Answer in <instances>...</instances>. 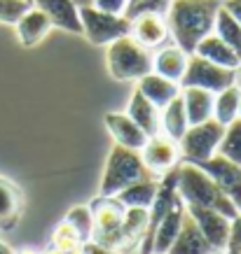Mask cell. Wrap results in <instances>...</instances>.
Listing matches in <instances>:
<instances>
[{
    "mask_svg": "<svg viewBox=\"0 0 241 254\" xmlns=\"http://www.w3.org/2000/svg\"><path fill=\"white\" fill-rule=\"evenodd\" d=\"M220 5V0H171L166 26L176 40V47H180L187 56L195 54L197 45L213 33Z\"/></svg>",
    "mask_w": 241,
    "mask_h": 254,
    "instance_id": "obj_1",
    "label": "cell"
},
{
    "mask_svg": "<svg viewBox=\"0 0 241 254\" xmlns=\"http://www.w3.org/2000/svg\"><path fill=\"white\" fill-rule=\"evenodd\" d=\"M178 196L185 205H199V208L216 210V212L230 217V219L239 215V210L234 208L232 200L220 191L218 185L202 168H197L192 163L178 166Z\"/></svg>",
    "mask_w": 241,
    "mask_h": 254,
    "instance_id": "obj_2",
    "label": "cell"
},
{
    "mask_svg": "<svg viewBox=\"0 0 241 254\" xmlns=\"http://www.w3.org/2000/svg\"><path fill=\"white\" fill-rule=\"evenodd\" d=\"M143 180H159L145 168V163L140 159V152L126 149L122 145H115L110 149L108 163L101 177V196H117L133 182Z\"/></svg>",
    "mask_w": 241,
    "mask_h": 254,
    "instance_id": "obj_3",
    "label": "cell"
},
{
    "mask_svg": "<svg viewBox=\"0 0 241 254\" xmlns=\"http://www.w3.org/2000/svg\"><path fill=\"white\" fill-rule=\"evenodd\" d=\"M108 70L120 82H138L143 75L152 72V54L150 49L138 45L131 35L115 40L108 45Z\"/></svg>",
    "mask_w": 241,
    "mask_h": 254,
    "instance_id": "obj_4",
    "label": "cell"
},
{
    "mask_svg": "<svg viewBox=\"0 0 241 254\" xmlns=\"http://www.w3.org/2000/svg\"><path fill=\"white\" fill-rule=\"evenodd\" d=\"M92 217H94V233L92 240L103 247L115 250L117 254L122 252V222H124L126 208L115 198V196H96L92 200Z\"/></svg>",
    "mask_w": 241,
    "mask_h": 254,
    "instance_id": "obj_5",
    "label": "cell"
},
{
    "mask_svg": "<svg viewBox=\"0 0 241 254\" xmlns=\"http://www.w3.org/2000/svg\"><path fill=\"white\" fill-rule=\"evenodd\" d=\"M223 133H225V126L218 124L216 119L202 122V124H197V126H187V131L178 140L180 142L178 152L183 156V161L192 163V166H199L202 161L211 159V156L218 152Z\"/></svg>",
    "mask_w": 241,
    "mask_h": 254,
    "instance_id": "obj_6",
    "label": "cell"
},
{
    "mask_svg": "<svg viewBox=\"0 0 241 254\" xmlns=\"http://www.w3.org/2000/svg\"><path fill=\"white\" fill-rule=\"evenodd\" d=\"M80 23H82V35L92 45H101V47L131 33V19H126L124 14L101 12L94 5L80 7Z\"/></svg>",
    "mask_w": 241,
    "mask_h": 254,
    "instance_id": "obj_7",
    "label": "cell"
},
{
    "mask_svg": "<svg viewBox=\"0 0 241 254\" xmlns=\"http://www.w3.org/2000/svg\"><path fill=\"white\" fill-rule=\"evenodd\" d=\"M232 84H237V70L220 68V65L206 61L202 56L190 54L185 75L180 79V89L197 86V89H206L211 93H220L223 89H227Z\"/></svg>",
    "mask_w": 241,
    "mask_h": 254,
    "instance_id": "obj_8",
    "label": "cell"
},
{
    "mask_svg": "<svg viewBox=\"0 0 241 254\" xmlns=\"http://www.w3.org/2000/svg\"><path fill=\"white\" fill-rule=\"evenodd\" d=\"M197 168H202L206 175L218 185V189L234 203V208L241 212V166L227 161L225 156L213 154L211 159L202 161Z\"/></svg>",
    "mask_w": 241,
    "mask_h": 254,
    "instance_id": "obj_9",
    "label": "cell"
},
{
    "mask_svg": "<svg viewBox=\"0 0 241 254\" xmlns=\"http://www.w3.org/2000/svg\"><path fill=\"white\" fill-rule=\"evenodd\" d=\"M140 159L145 163V168L152 173L155 177H162L164 173H169L171 168L178 166L180 152H178V142L169 140L166 135L157 133L152 138H148V142L140 149Z\"/></svg>",
    "mask_w": 241,
    "mask_h": 254,
    "instance_id": "obj_10",
    "label": "cell"
},
{
    "mask_svg": "<svg viewBox=\"0 0 241 254\" xmlns=\"http://www.w3.org/2000/svg\"><path fill=\"white\" fill-rule=\"evenodd\" d=\"M187 215L195 219V224L199 226V231L204 233V238L209 240V245L216 252H225L227 238H230V217L220 215L216 210L199 208V205H185Z\"/></svg>",
    "mask_w": 241,
    "mask_h": 254,
    "instance_id": "obj_11",
    "label": "cell"
},
{
    "mask_svg": "<svg viewBox=\"0 0 241 254\" xmlns=\"http://www.w3.org/2000/svg\"><path fill=\"white\" fill-rule=\"evenodd\" d=\"M33 7L45 12L52 26L63 28L68 33H75V35H82L80 7L73 0H33Z\"/></svg>",
    "mask_w": 241,
    "mask_h": 254,
    "instance_id": "obj_12",
    "label": "cell"
},
{
    "mask_svg": "<svg viewBox=\"0 0 241 254\" xmlns=\"http://www.w3.org/2000/svg\"><path fill=\"white\" fill-rule=\"evenodd\" d=\"M138 45L145 49H155L164 45V40L169 38V26H166V16L159 14H138L131 19V33H129Z\"/></svg>",
    "mask_w": 241,
    "mask_h": 254,
    "instance_id": "obj_13",
    "label": "cell"
},
{
    "mask_svg": "<svg viewBox=\"0 0 241 254\" xmlns=\"http://www.w3.org/2000/svg\"><path fill=\"white\" fill-rule=\"evenodd\" d=\"M126 115L148 138L162 133V110L155 108L140 91H133L131 100H129V108H126Z\"/></svg>",
    "mask_w": 241,
    "mask_h": 254,
    "instance_id": "obj_14",
    "label": "cell"
},
{
    "mask_svg": "<svg viewBox=\"0 0 241 254\" xmlns=\"http://www.w3.org/2000/svg\"><path fill=\"white\" fill-rule=\"evenodd\" d=\"M106 126H108L110 135L115 138L117 145L126 147V149L140 152L143 145L148 142V135L140 131L138 126L129 119V115H124V112H108L106 115Z\"/></svg>",
    "mask_w": 241,
    "mask_h": 254,
    "instance_id": "obj_15",
    "label": "cell"
},
{
    "mask_svg": "<svg viewBox=\"0 0 241 254\" xmlns=\"http://www.w3.org/2000/svg\"><path fill=\"white\" fill-rule=\"evenodd\" d=\"M211 252H216V250L209 245V240L204 238V233L199 231V226L195 224V219L187 215V210H185L180 231L166 254H211Z\"/></svg>",
    "mask_w": 241,
    "mask_h": 254,
    "instance_id": "obj_16",
    "label": "cell"
},
{
    "mask_svg": "<svg viewBox=\"0 0 241 254\" xmlns=\"http://www.w3.org/2000/svg\"><path fill=\"white\" fill-rule=\"evenodd\" d=\"M136 91L143 93L155 108L164 110L180 93V86L176 84V82H171V79L157 75V72H148V75H143V77L138 79Z\"/></svg>",
    "mask_w": 241,
    "mask_h": 254,
    "instance_id": "obj_17",
    "label": "cell"
},
{
    "mask_svg": "<svg viewBox=\"0 0 241 254\" xmlns=\"http://www.w3.org/2000/svg\"><path fill=\"white\" fill-rule=\"evenodd\" d=\"M21 210H23L21 189L12 180L0 175V229L2 231L14 229L19 217H21Z\"/></svg>",
    "mask_w": 241,
    "mask_h": 254,
    "instance_id": "obj_18",
    "label": "cell"
},
{
    "mask_svg": "<svg viewBox=\"0 0 241 254\" xmlns=\"http://www.w3.org/2000/svg\"><path fill=\"white\" fill-rule=\"evenodd\" d=\"M183 217H185V203L183 200H176V205H173L166 217H164L159 226H157L155 236H152V247H150V254H166L169 252V247L171 243L176 240L180 231V224H183Z\"/></svg>",
    "mask_w": 241,
    "mask_h": 254,
    "instance_id": "obj_19",
    "label": "cell"
},
{
    "mask_svg": "<svg viewBox=\"0 0 241 254\" xmlns=\"http://www.w3.org/2000/svg\"><path fill=\"white\" fill-rule=\"evenodd\" d=\"M14 26H16L19 42H21L23 47H35L38 42H42L45 35L49 33V28H52V23H49L45 12H40V9L33 7V5L19 16V21H16Z\"/></svg>",
    "mask_w": 241,
    "mask_h": 254,
    "instance_id": "obj_20",
    "label": "cell"
},
{
    "mask_svg": "<svg viewBox=\"0 0 241 254\" xmlns=\"http://www.w3.org/2000/svg\"><path fill=\"white\" fill-rule=\"evenodd\" d=\"M180 98H183V105H185L190 126L213 119V98H216V93L206 91V89H197V86H187V89L180 91Z\"/></svg>",
    "mask_w": 241,
    "mask_h": 254,
    "instance_id": "obj_21",
    "label": "cell"
},
{
    "mask_svg": "<svg viewBox=\"0 0 241 254\" xmlns=\"http://www.w3.org/2000/svg\"><path fill=\"white\" fill-rule=\"evenodd\" d=\"M187 59L190 56L180 47H164L152 56V72L171 79V82H176L180 86V79H183L187 68Z\"/></svg>",
    "mask_w": 241,
    "mask_h": 254,
    "instance_id": "obj_22",
    "label": "cell"
},
{
    "mask_svg": "<svg viewBox=\"0 0 241 254\" xmlns=\"http://www.w3.org/2000/svg\"><path fill=\"white\" fill-rule=\"evenodd\" d=\"M195 54L202 56V59H206V61H211V63H216V65H220V68L239 70V65H241L239 56L234 54L232 49H230V47H227L225 42L216 35V33L206 35V38L197 45Z\"/></svg>",
    "mask_w": 241,
    "mask_h": 254,
    "instance_id": "obj_23",
    "label": "cell"
},
{
    "mask_svg": "<svg viewBox=\"0 0 241 254\" xmlns=\"http://www.w3.org/2000/svg\"><path fill=\"white\" fill-rule=\"evenodd\" d=\"M148 229V210L143 208H126L124 222H122V252H129L136 245H140V240L145 236Z\"/></svg>",
    "mask_w": 241,
    "mask_h": 254,
    "instance_id": "obj_24",
    "label": "cell"
},
{
    "mask_svg": "<svg viewBox=\"0 0 241 254\" xmlns=\"http://www.w3.org/2000/svg\"><path fill=\"white\" fill-rule=\"evenodd\" d=\"M187 126H190V122H187L185 105H183V98H180V93H178L162 110V135H166L173 142H178L183 138V133L187 131Z\"/></svg>",
    "mask_w": 241,
    "mask_h": 254,
    "instance_id": "obj_25",
    "label": "cell"
},
{
    "mask_svg": "<svg viewBox=\"0 0 241 254\" xmlns=\"http://www.w3.org/2000/svg\"><path fill=\"white\" fill-rule=\"evenodd\" d=\"M157 187H159V180H143V182H133L126 189L117 193L115 198L124 205V208H143L148 210L155 200Z\"/></svg>",
    "mask_w": 241,
    "mask_h": 254,
    "instance_id": "obj_26",
    "label": "cell"
},
{
    "mask_svg": "<svg viewBox=\"0 0 241 254\" xmlns=\"http://www.w3.org/2000/svg\"><path fill=\"white\" fill-rule=\"evenodd\" d=\"M239 96H241L239 84H232L223 89L220 93H216V98H213V119L223 124V126L232 124L239 117Z\"/></svg>",
    "mask_w": 241,
    "mask_h": 254,
    "instance_id": "obj_27",
    "label": "cell"
},
{
    "mask_svg": "<svg viewBox=\"0 0 241 254\" xmlns=\"http://www.w3.org/2000/svg\"><path fill=\"white\" fill-rule=\"evenodd\" d=\"M213 33H216V35H218V38L223 40L230 49H232L234 54L239 56V61H241V26L234 21L232 16L227 14L225 9H223V5H220L218 16H216Z\"/></svg>",
    "mask_w": 241,
    "mask_h": 254,
    "instance_id": "obj_28",
    "label": "cell"
},
{
    "mask_svg": "<svg viewBox=\"0 0 241 254\" xmlns=\"http://www.w3.org/2000/svg\"><path fill=\"white\" fill-rule=\"evenodd\" d=\"M216 154L241 166V117H237L232 124L225 126V133H223V140H220Z\"/></svg>",
    "mask_w": 241,
    "mask_h": 254,
    "instance_id": "obj_29",
    "label": "cell"
},
{
    "mask_svg": "<svg viewBox=\"0 0 241 254\" xmlns=\"http://www.w3.org/2000/svg\"><path fill=\"white\" fill-rule=\"evenodd\" d=\"M66 222L78 231L80 240L82 243H89L92 240V233H94V217H92V210L89 205H75L73 210H68V215L63 217Z\"/></svg>",
    "mask_w": 241,
    "mask_h": 254,
    "instance_id": "obj_30",
    "label": "cell"
},
{
    "mask_svg": "<svg viewBox=\"0 0 241 254\" xmlns=\"http://www.w3.org/2000/svg\"><path fill=\"white\" fill-rule=\"evenodd\" d=\"M52 245L56 247V250H61V252H78V250H82V240H80L78 231L70 226L66 219H61V222L56 224L54 233H52Z\"/></svg>",
    "mask_w": 241,
    "mask_h": 254,
    "instance_id": "obj_31",
    "label": "cell"
},
{
    "mask_svg": "<svg viewBox=\"0 0 241 254\" xmlns=\"http://www.w3.org/2000/svg\"><path fill=\"white\" fill-rule=\"evenodd\" d=\"M171 7V0H136V2H129L124 16L126 19H133L138 14H159V16H166Z\"/></svg>",
    "mask_w": 241,
    "mask_h": 254,
    "instance_id": "obj_32",
    "label": "cell"
},
{
    "mask_svg": "<svg viewBox=\"0 0 241 254\" xmlns=\"http://www.w3.org/2000/svg\"><path fill=\"white\" fill-rule=\"evenodd\" d=\"M28 7L31 2L26 0H0V23H16Z\"/></svg>",
    "mask_w": 241,
    "mask_h": 254,
    "instance_id": "obj_33",
    "label": "cell"
},
{
    "mask_svg": "<svg viewBox=\"0 0 241 254\" xmlns=\"http://www.w3.org/2000/svg\"><path fill=\"white\" fill-rule=\"evenodd\" d=\"M241 252V212L230 222V238H227L225 254H239Z\"/></svg>",
    "mask_w": 241,
    "mask_h": 254,
    "instance_id": "obj_34",
    "label": "cell"
},
{
    "mask_svg": "<svg viewBox=\"0 0 241 254\" xmlns=\"http://www.w3.org/2000/svg\"><path fill=\"white\" fill-rule=\"evenodd\" d=\"M96 9L101 12H110V14H124L129 7V0H94L92 2Z\"/></svg>",
    "mask_w": 241,
    "mask_h": 254,
    "instance_id": "obj_35",
    "label": "cell"
},
{
    "mask_svg": "<svg viewBox=\"0 0 241 254\" xmlns=\"http://www.w3.org/2000/svg\"><path fill=\"white\" fill-rule=\"evenodd\" d=\"M223 9L241 26V0H225V2H223Z\"/></svg>",
    "mask_w": 241,
    "mask_h": 254,
    "instance_id": "obj_36",
    "label": "cell"
},
{
    "mask_svg": "<svg viewBox=\"0 0 241 254\" xmlns=\"http://www.w3.org/2000/svg\"><path fill=\"white\" fill-rule=\"evenodd\" d=\"M82 254H117V252L110 250V247H103V245H99V243L89 240V243L82 245Z\"/></svg>",
    "mask_w": 241,
    "mask_h": 254,
    "instance_id": "obj_37",
    "label": "cell"
},
{
    "mask_svg": "<svg viewBox=\"0 0 241 254\" xmlns=\"http://www.w3.org/2000/svg\"><path fill=\"white\" fill-rule=\"evenodd\" d=\"M0 254H14V250H12L7 243H2V240H0Z\"/></svg>",
    "mask_w": 241,
    "mask_h": 254,
    "instance_id": "obj_38",
    "label": "cell"
},
{
    "mask_svg": "<svg viewBox=\"0 0 241 254\" xmlns=\"http://www.w3.org/2000/svg\"><path fill=\"white\" fill-rule=\"evenodd\" d=\"M73 2H75L78 7H89V5H92L94 0H73Z\"/></svg>",
    "mask_w": 241,
    "mask_h": 254,
    "instance_id": "obj_39",
    "label": "cell"
},
{
    "mask_svg": "<svg viewBox=\"0 0 241 254\" xmlns=\"http://www.w3.org/2000/svg\"><path fill=\"white\" fill-rule=\"evenodd\" d=\"M14 254H40V252H35V250H19V252H14Z\"/></svg>",
    "mask_w": 241,
    "mask_h": 254,
    "instance_id": "obj_40",
    "label": "cell"
},
{
    "mask_svg": "<svg viewBox=\"0 0 241 254\" xmlns=\"http://www.w3.org/2000/svg\"><path fill=\"white\" fill-rule=\"evenodd\" d=\"M239 117H241V96H239Z\"/></svg>",
    "mask_w": 241,
    "mask_h": 254,
    "instance_id": "obj_41",
    "label": "cell"
},
{
    "mask_svg": "<svg viewBox=\"0 0 241 254\" xmlns=\"http://www.w3.org/2000/svg\"><path fill=\"white\" fill-rule=\"evenodd\" d=\"M211 254H225V252H211Z\"/></svg>",
    "mask_w": 241,
    "mask_h": 254,
    "instance_id": "obj_42",
    "label": "cell"
},
{
    "mask_svg": "<svg viewBox=\"0 0 241 254\" xmlns=\"http://www.w3.org/2000/svg\"><path fill=\"white\" fill-rule=\"evenodd\" d=\"M26 2H31V5H33V0H26Z\"/></svg>",
    "mask_w": 241,
    "mask_h": 254,
    "instance_id": "obj_43",
    "label": "cell"
},
{
    "mask_svg": "<svg viewBox=\"0 0 241 254\" xmlns=\"http://www.w3.org/2000/svg\"><path fill=\"white\" fill-rule=\"evenodd\" d=\"M237 72H241V65H239V70H237Z\"/></svg>",
    "mask_w": 241,
    "mask_h": 254,
    "instance_id": "obj_44",
    "label": "cell"
},
{
    "mask_svg": "<svg viewBox=\"0 0 241 254\" xmlns=\"http://www.w3.org/2000/svg\"><path fill=\"white\" fill-rule=\"evenodd\" d=\"M129 2H136V0H129Z\"/></svg>",
    "mask_w": 241,
    "mask_h": 254,
    "instance_id": "obj_45",
    "label": "cell"
},
{
    "mask_svg": "<svg viewBox=\"0 0 241 254\" xmlns=\"http://www.w3.org/2000/svg\"><path fill=\"white\" fill-rule=\"evenodd\" d=\"M239 254H241V252H239Z\"/></svg>",
    "mask_w": 241,
    "mask_h": 254,
    "instance_id": "obj_46",
    "label": "cell"
}]
</instances>
